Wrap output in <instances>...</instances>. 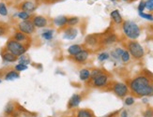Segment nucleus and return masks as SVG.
I'll return each instance as SVG.
<instances>
[{
    "label": "nucleus",
    "mask_w": 153,
    "mask_h": 117,
    "mask_svg": "<svg viewBox=\"0 0 153 117\" xmlns=\"http://www.w3.org/2000/svg\"><path fill=\"white\" fill-rule=\"evenodd\" d=\"M151 75L140 74L131 80L129 89L136 96L148 97L153 96V79Z\"/></svg>",
    "instance_id": "f257e3e1"
},
{
    "label": "nucleus",
    "mask_w": 153,
    "mask_h": 117,
    "mask_svg": "<svg viewBox=\"0 0 153 117\" xmlns=\"http://www.w3.org/2000/svg\"><path fill=\"white\" fill-rule=\"evenodd\" d=\"M122 31L124 35L131 40H135L141 34L140 27L132 21H124L122 23Z\"/></svg>",
    "instance_id": "f03ea898"
},
{
    "label": "nucleus",
    "mask_w": 153,
    "mask_h": 117,
    "mask_svg": "<svg viewBox=\"0 0 153 117\" xmlns=\"http://www.w3.org/2000/svg\"><path fill=\"white\" fill-rule=\"evenodd\" d=\"M6 50L12 54H14L15 56L19 57L23 54H25L26 51H27V46L24 43L16 41L11 38L6 43Z\"/></svg>",
    "instance_id": "7ed1b4c3"
},
{
    "label": "nucleus",
    "mask_w": 153,
    "mask_h": 117,
    "mask_svg": "<svg viewBox=\"0 0 153 117\" xmlns=\"http://www.w3.org/2000/svg\"><path fill=\"white\" fill-rule=\"evenodd\" d=\"M127 51L136 60H140L145 55V50L142 47V45L137 42L136 40H131L127 44Z\"/></svg>",
    "instance_id": "20e7f679"
},
{
    "label": "nucleus",
    "mask_w": 153,
    "mask_h": 117,
    "mask_svg": "<svg viewBox=\"0 0 153 117\" xmlns=\"http://www.w3.org/2000/svg\"><path fill=\"white\" fill-rule=\"evenodd\" d=\"M112 90L118 97H125L130 92L129 86L124 82H114L112 85Z\"/></svg>",
    "instance_id": "39448f33"
},
{
    "label": "nucleus",
    "mask_w": 153,
    "mask_h": 117,
    "mask_svg": "<svg viewBox=\"0 0 153 117\" xmlns=\"http://www.w3.org/2000/svg\"><path fill=\"white\" fill-rule=\"evenodd\" d=\"M17 28H18V31H21L22 33L27 35V36L32 35L35 32V29H36V27L34 26V24H33L31 20L20 22L17 24Z\"/></svg>",
    "instance_id": "423d86ee"
},
{
    "label": "nucleus",
    "mask_w": 153,
    "mask_h": 117,
    "mask_svg": "<svg viewBox=\"0 0 153 117\" xmlns=\"http://www.w3.org/2000/svg\"><path fill=\"white\" fill-rule=\"evenodd\" d=\"M91 82H92V85L94 87L102 88L107 85V83L109 82V76L106 73L102 72L100 75L96 76L95 78L91 79Z\"/></svg>",
    "instance_id": "0eeeda50"
},
{
    "label": "nucleus",
    "mask_w": 153,
    "mask_h": 117,
    "mask_svg": "<svg viewBox=\"0 0 153 117\" xmlns=\"http://www.w3.org/2000/svg\"><path fill=\"white\" fill-rule=\"evenodd\" d=\"M31 21L34 24V26L37 27V28H43V27H46L48 24V20L46 19L44 16H42V15H36L34 16Z\"/></svg>",
    "instance_id": "6e6552de"
},
{
    "label": "nucleus",
    "mask_w": 153,
    "mask_h": 117,
    "mask_svg": "<svg viewBox=\"0 0 153 117\" xmlns=\"http://www.w3.org/2000/svg\"><path fill=\"white\" fill-rule=\"evenodd\" d=\"M78 35V30L74 26H69L67 28H65L63 32V38L64 40H72L77 37Z\"/></svg>",
    "instance_id": "1a4fd4ad"
},
{
    "label": "nucleus",
    "mask_w": 153,
    "mask_h": 117,
    "mask_svg": "<svg viewBox=\"0 0 153 117\" xmlns=\"http://www.w3.org/2000/svg\"><path fill=\"white\" fill-rule=\"evenodd\" d=\"M88 56H89V52H88V50L83 49L81 52H80V53H78L76 55L74 56V60L76 63L82 64V63H85L86 60L88 59Z\"/></svg>",
    "instance_id": "9d476101"
},
{
    "label": "nucleus",
    "mask_w": 153,
    "mask_h": 117,
    "mask_svg": "<svg viewBox=\"0 0 153 117\" xmlns=\"http://www.w3.org/2000/svg\"><path fill=\"white\" fill-rule=\"evenodd\" d=\"M36 3H34L33 1H30V0H26V1H24L21 5H20V8L23 11H25V12H33L35 10H36Z\"/></svg>",
    "instance_id": "9b49d317"
},
{
    "label": "nucleus",
    "mask_w": 153,
    "mask_h": 117,
    "mask_svg": "<svg viewBox=\"0 0 153 117\" xmlns=\"http://www.w3.org/2000/svg\"><path fill=\"white\" fill-rule=\"evenodd\" d=\"M82 101V96L78 95V94H74L72 95V96L70 99L69 102H68V108L69 109H74L76 107H78L80 105V103Z\"/></svg>",
    "instance_id": "f8f14e48"
},
{
    "label": "nucleus",
    "mask_w": 153,
    "mask_h": 117,
    "mask_svg": "<svg viewBox=\"0 0 153 117\" xmlns=\"http://www.w3.org/2000/svg\"><path fill=\"white\" fill-rule=\"evenodd\" d=\"M13 40H15L16 41H19L21 43H24L26 45V43H29V38L27 35H25L24 33H22L21 31H16L12 36Z\"/></svg>",
    "instance_id": "ddd939ff"
},
{
    "label": "nucleus",
    "mask_w": 153,
    "mask_h": 117,
    "mask_svg": "<svg viewBox=\"0 0 153 117\" xmlns=\"http://www.w3.org/2000/svg\"><path fill=\"white\" fill-rule=\"evenodd\" d=\"M1 56H2V59L5 61V62H8V63H13L18 60V57L15 56L14 54H12L11 53L8 51H4L1 53Z\"/></svg>",
    "instance_id": "4468645a"
},
{
    "label": "nucleus",
    "mask_w": 153,
    "mask_h": 117,
    "mask_svg": "<svg viewBox=\"0 0 153 117\" xmlns=\"http://www.w3.org/2000/svg\"><path fill=\"white\" fill-rule=\"evenodd\" d=\"M75 117H96L91 110L81 109L75 112Z\"/></svg>",
    "instance_id": "2eb2a0df"
},
{
    "label": "nucleus",
    "mask_w": 153,
    "mask_h": 117,
    "mask_svg": "<svg viewBox=\"0 0 153 117\" xmlns=\"http://www.w3.org/2000/svg\"><path fill=\"white\" fill-rule=\"evenodd\" d=\"M53 22H54L56 26L63 27L68 24V17L67 16H57L53 20Z\"/></svg>",
    "instance_id": "dca6fc26"
},
{
    "label": "nucleus",
    "mask_w": 153,
    "mask_h": 117,
    "mask_svg": "<svg viewBox=\"0 0 153 117\" xmlns=\"http://www.w3.org/2000/svg\"><path fill=\"white\" fill-rule=\"evenodd\" d=\"M83 46L80 44H74V45H71V46L68 48V54L70 55H71L72 57H74V55H76L78 53H80L82 50H83Z\"/></svg>",
    "instance_id": "f3484780"
},
{
    "label": "nucleus",
    "mask_w": 153,
    "mask_h": 117,
    "mask_svg": "<svg viewBox=\"0 0 153 117\" xmlns=\"http://www.w3.org/2000/svg\"><path fill=\"white\" fill-rule=\"evenodd\" d=\"M117 40V37L115 34H108L106 35L102 40V44L103 45H111L115 43Z\"/></svg>",
    "instance_id": "a211bd4d"
},
{
    "label": "nucleus",
    "mask_w": 153,
    "mask_h": 117,
    "mask_svg": "<svg viewBox=\"0 0 153 117\" xmlns=\"http://www.w3.org/2000/svg\"><path fill=\"white\" fill-rule=\"evenodd\" d=\"M110 16H111V19L113 20V22H114L115 24H120L123 23V19H122V16L120 15V13H119V10H115L111 11Z\"/></svg>",
    "instance_id": "6ab92c4d"
},
{
    "label": "nucleus",
    "mask_w": 153,
    "mask_h": 117,
    "mask_svg": "<svg viewBox=\"0 0 153 117\" xmlns=\"http://www.w3.org/2000/svg\"><path fill=\"white\" fill-rule=\"evenodd\" d=\"M100 42L99 38L95 35H89L85 38V45H88L89 47H94L96 45H98Z\"/></svg>",
    "instance_id": "aec40b11"
},
{
    "label": "nucleus",
    "mask_w": 153,
    "mask_h": 117,
    "mask_svg": "<svg viewBox=\"0 0 153 117\" xmlns=\"http://www.w3.org/2000/svg\"><path fill=\"white\" fill-rule=\"evenodd\" d=\"M15 110H16L15 104L13 102H9L8 104H7V106L5 107L4 113L7 116H12L13 114L15 113Z\"/></svg>",
    "instance_id": "412c9836"
},
{
    "label": "nucleus",
    "mask_w": 153,
    "mask_h": 117,
    "mask_svg": "<svg viewBox=\"0 0 153 117\" xmlns=\"http://www.w3.org/2000/svg\"><path fill=\"white\" fill-rule=\"evenodd\" d=\"M5 80L6 81H14V80H17L20 78V73L16 70H10L8 72L6 73L5 75Z\"/></svg>",
    "instance_id": "4be33fe9"
},
{
    "label": "nucleus",
    "mask_w": 153,
    "mask_h": 117,
    "mask_svg": "<svg viewBox=\"0 0 153 117\" xmlns=\"http://www.w3.org/2000/svg\"><path fill=\"white\" fill-rule=\"evenodd\" d=\"M79 78L83 82H86L90 79V70L88 68H83L79 72Z\"/></svg>",
    "instance_id": "5701e85b"
},
{
    "label": "nucleus",
    "mask_w": 153,
    "mask_h": 117,
    "mask_svg": "<svg viewBox=\"0 0 153 117\" xmlns=\"http://www.w3.org/2000/svg\"><path fill=\"white\" fill-rule=\"evenodd\" d=\"M53 30H50V29H46L44 30L42 33V38H44L45 40H52L53 38H54V35H53Z\"/></svg>",
    "instance_id": "b1692460"
},
{
    "label": "nucleus",
    "mask_w": 153,
    "mask_h": 117,
    "mask_svg": "<svg viewBox=\"0 0 153 117\" xmlns=\"http://www.w3.org/2000/svg\"><path fill=\"white\" fill-rule=\"evenodd\" d=\"M124 52V49L123 48H120V47H117L116 48L114 51H112L111 53V55L115 58V59H120V56L122 54V53Z\"/></svg>",
    "instance_id": "393cba45"
},
{
    "label": "nucleus",
    "mask_w": 153,
    "mask_h": 117,
    "mask_svg": "<svg viewBox=\"0 0 153 117\" xmlns=\"http://www.w3.org/2000/svg\"><path fill=\"white\" fill-rule=\"evenodd\" d=\"M18 62H19V64H23V65H25V66H27V65L30 64L31 60H30V58H29L28 55L23 54V55L18 57Z\"/></svg>",
    "instance_id": "a878e982"
},
{
    "label": "nucleus",
    "mask_w": 153,
    "mask_h": 117,
    "mask_svg": "<svg viewBox=\"0 0 153 117\" xmlns=\"http://www.w3.org/2000/svg\"><path fill=\"white\" fill-rule=\"evenodd\" d=\"M17 17L19 19H21V20L23 21H26V20H30V13H28V12H25V11H20L17 13Z\"/></svg>",
    "instance_id": "bb28decb"
},
{
    "label": "nucleus",
    "mask_w": 153,
    "mask_h": 117,
    "mask_svg": "<svg viewBox=\"0 0 153 117\" xmlns=\"http://www.w3.org/2000/svg\"><path fill=\"white\" fill-rule=\"evenodd\" d=\"M120 59L123 63H128L131 60V54L127 50H124V52L120 56Z\"/></svg>",
    "instance_id": "cd10ccee"
},
{
    "label": "nucleus",
    "mask_w": 153,
    "mask_h": 117,
    "mask_svg": "<svg viewBox=\"0 0 153 117\" xmlns=\"http://www.w3.org/2000/svg\"><path fill=\"white\" fill-rule=\"evenodd\" d=\"M79 23V18L78 17H70L68 18V25L69 26H75V25Z\"/></svg>",
    "instance_id": "c85d7f7f"
},
{
    "label": "nucleus",
    "mask_w": 153,
    "mask_h": 117,
    "mask_svg": "<svg viewBox=\"0 0 153 117\" xmlns=\"http://www.w3.org/2000/svg\"><path fill=\"white\" fill-rule=\"evenodd\" d=\"M8 30H9L8 25L5 24L0 23V37L5 36L7 33H8Z\"/></svg>",
    "instance_id": "c756f323"
},
{
    "label": "nucleus",
    "mask_w": 153,
    "mask_h": 117,
    "mask_svg": "<svg viewBox=\"0 0 153 117\" xmlns=\"http://www.w3.org/2000/svg\"><path fill=\"white\" fill-rule=\"evenodd\" d=\"M0 15L1 16H7L8 15V9L5 3L1 2L0 3Z\"/></svg>",
    "instance_id": "7c9ffc66"
},
{
    "label": "nucleus",
    "mask_w": 153,
    "mask_h": 117,
    "mask_svg": "<svg viewBox=\"0 0 153 117\" xmlns=\"http://www.w3.org/2000/svg\"><path fill=\"white\" fill-rule=\"evenodd\" d=\"M134 102H135V99H134V96H126L125 97V100H124L125 105L131 106V105H134Z\"/></svg>",
    "instance_id": "2f4dec72"
},
{
    "label": "nucleus",
    "mask_w": 153,
    "mask_h": 117,
    "mask_svg": "<svg viewBox=\"0 0 153 117\" xmlns=\"http://www.w3.org/2000/svg\"><path fill=\"white\" fill-rule=\"evenodd\" d=\"M108 58H109V54L105 53V52H103V53H101L98 55V60L101 61V62H103L105 60H107Z\"/></svg>",
    "instance_id": "473e14b6"
},
{
    "label": "nucleus",
    "mask_w": 153,
    "mask_h": 117,
    "mask_svg": "<svg viewBox=\"0 0 153 117\" xmlns=\"http://www.w3.org/2000/svg\"><path fill=\"white\" fill-rule=\"evenodd\" d=\"M139 16L146 19L148 21H153V15L150 13H145V12H139Z\"/></svg>",
    "instance_id": "72a5a7b5"
},
{
    "label": "nucleus",
    "mask_w": 153,
    "mask_h": 117,
    "mask_svg": "<svg viewBox=\"0 0 153 117\" xmlns=\"http://www.w3.org/2000/svg\"><path fill=\"white\" fill-rule=\"evenodd\" d=\"M26 69H27V66H25V65H23V64H17L16 66L14 67V70L18 71V72L25 71Z\"/></svg>",
    "instance_id": "f704fd0d"
},
{
    "label": "nucleus",
    "mask_w": 153,
    "mask_h": 117,
    "mask_svg": "<svg viewBox=\"0 0 153 117\" xmlns=\"http://www.w3.org/2000/svg\"><path fill=\"white\" fill-rule=\"evenodd\" d=\"M101 73H102V71L101 69H98V68L93 69L92 71H90V79H93V78H95L96 76L100 75Z\"/></svg>",
    "instance_id": "c9c22d12"
},
{
    "label": "nucleus",
    "mask_w": 153,
    "mask_h": 117,
    "mask_svg": "<svg viewBox=\"0 0 153 117\" xmlns=\"http://www.w3.org/2000/svg\"><path fill=\"white\" fill-rule=\"evenodd\" d=\"M146 4V9H148L149 11H153V0H148Z\"/></svg>",
    "instance_id": "e433bc0d"
},
{
    "label": "nucleus",
    "mask_w": 153,
    "mask_h": 117,
    "mask_svg": "<svg viewBox=\"0 0 153 117\" xmlns=\"http://www.w3.org/2000/svg\"><path fill=\"white\" fill-rule=\"evenodd\" d=\"M143 116L144 117H153V110H151V109L146 110L143 113Z\"/></svg>",
    "instance_id": "4c0bfd02"
},
{
    "label": "nucleus",
    "mask_w": 153,
    "mask_h": 117,
    "mask_svg": "<svg viewBox=\"0 0 153 117\" xmlns=\"http://www.w3.org/2000/svg\"><path fill=\"white\" fill-rule=\"evenodd\" d=\"M146 9V4H145V1H140L138 5V12H144V10Z\"/></svg>",
    "instance_id": "58836bf2"
},
{
    "label": "nucleus",
    "mask_w": 153,
    "mask_h": 117,
    "mask_svg": "<svg viewBox=\"0 0 153 117\" xmlns=\"http://www.w3.org/2000/svg\"><path fill=\"white\" fill-rule=\"evenodd\" d=\"M121 117H129V116H128V113L126 112V110H122V113H121Z\"/></svg>",
    "instance_id": "ea45409f"
},
{
    "label": "nucleus",
    "mask_w": 153,
    "mask_h": 117,
    "mask_svg": "<svg viewBox=\"0 0 153 117\" xmlns=\"http://www.w3.org/2000/svg\"><path fill=\"white\" fill-rule=\"evenodd\" d=\"M143 102H148V99H147V97H144V99H143Z\"/></svg>",
    "instance_id": "a19ab883"
},
{
    "label": "nucleus",
    "mask_w": 153,
    "mask_h": 117,
    "mask_svg": "<svg viewBox=\"0 0 153 117\" xmlns=\"http://www.w3.org/2000/svg\"><path fill=\"white\" fill-rule=\"evenodd\" d=\"M2 82V79H1V78H0V83H1Z\"/></svg>",
    "instance_id": "79ce46f5"
},
{
    "label": "nucleus",
    "mask_w": 153,
    "mask_h": 117,
    "mask_svg": "<svg viewBox=\"0 0 153 117\" xmlns=\"http://www.w3.org/2000/svg\"><path fill=\"white\" fill-rule=\"evenodd\" d=\"M39 1H47V0H39Z\"/></svg>",
    "instance_id": "37998d69"
},
{
    "label": "nucleus",
    "mask_w": 153,
    "mask_h": 117,
    "mask_svg": "<svg viewBox=\"0 0 153 117\" xmlns=\"http://www.w3.org/2000/svg\"><path fill=\"white\" fill-rule=\"evenodd\" d=\"M110 1H113V2H114V1H117V0H110Z\"/></svg>",
    "instance_id": "c03bdc74"
},
{
    "label": "nucleus",
    "mask_w": 153,
    "mask_h": 117,
    "mask_svg": "<svg viewBox=\"0 0 153 117\" xmlns=\"http://www.w3.org/2000/svg\"><path fill=\"white\" fill-rule=\"evenodd\" d=\"M123 1H130V0H123Z\"/></svg>",
    "instance_id": "a18cd8bd"
}]
</instances>
